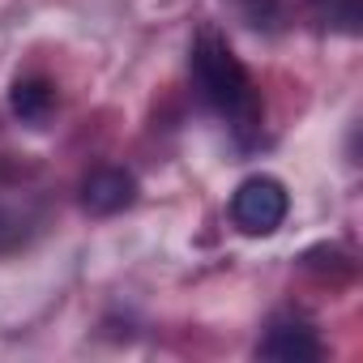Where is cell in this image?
I'll return each instance as SVG.
<instances>
[{
  "mask_svg": "<svg viewBox=\"0 0 363 363\" xmlns=\"http://www.w3.org/2000/svg\"><path fill=\"white\" fill-rule=\"evenodd\" d=\"M137 201V179L124 167H99L82 179V206L94 218H111Z\"/></svg>",
  "mask_w": 363,
  "mask_h": 363,
  "instance_id": "3",
  "label": "cell"
},
{
  "mask_svg": "<svg viewBox=\"0 0 363 363\" xmlns=\"http://www.w3.org/2000/svg\"><path fill=\"white\" fill-rule=\"evenodd\" d=\"M9 111L22 120V124H48L52 120V111H56V90H52V82H43V77H22V82H13V90H9Z\"/></svg>",
  "mask_w": 363,
  "mask_h": 363,
  "instance_id": "5",
  "label": "cell"
},
{
  "mask_svg": "<svg viewBox=\"0 0 363 363\" xmlns=\"http://www.w3.org/2000/svg\"><path fill=\"white\" fill-rule=\"evenodd\" d=\"M240 9H244V18L252 22V26H274L278 18H282V0H240Z\"/></svg>",
  "mask_w": 363,
  "mask_h": 363,
  "instance_id": "7",
  "label": "cell"
},
{
  "mask_svg": "<svg viewBox=\"0 0 363 363\" xmlns=\"http://www.w3.org/2000/svg\"><path fill=\"white\" fill-rule=\"evenodd\" d=\"M308 18L325 30H337V35H359L363 30V5L359 0H308Z\"/></svg>",
  "mask_w": 363,
  "mask_h": 363,
  "instance_id": "6",
  "label": "cell"
},
{
  "mask_svg": "<svg viewBox=\"0 0 363 363\" xmlns=\"http://www.w3.org/2000/svg\"><path fill=\"white\" fill-rule=\"evenodd\" d=\"M286 210H291V197L282 189V179L274 175H248L231 197V223L244 235H274L286 223Z\"/></svg>",
  "mask_w": 363,
  "mask_h": 363,
  "instance_id": "2",
  "label": "cell"
},
{
  "mask_svg": "<svg viewBox=\"0 0 363 363\" xmlns=\"http://www.w3.org/2000/svg\"><path fill=\"white\" fill-rule=\"evenodd\" d=\"M26 240V218L22 214H5L0 210V252H9Z\"/></svg>",
  "mask_w": 363,
  "mask_h": 363,
  "instance_id": "8",
  "label": "cell"
},
{
  "mask_svg": "<svg viewBox=\"0 0 363 363\" xmlns=\"http://www.w3.org/2000/svg\"><path fill=\"white\" fill-rule=\"evenodd\" d=\"M257 354L274 359V363H316L325 354V346H320L312 325H303V320H274L265 329V337L257 342Z\"/></svg>",
  "mask_w": 363,
  "mask_h": 363,
  "instance_id": "4",
  "label": "cell"
},
{
  "mask_svg": "<svg viewBox=\"0 0 363 363\" xmlns=\"http://www.w3.org/2000/svg\"><path fill=\"white\" fill-rule=\"evenodd\" d=\"M193 82L201 90V99L240 133H257L261 128V99H257V86L248 77V69L240 65V56L231 52V43L206 26L197 39H193Z\"/></svg>",
  "mask_w": 363,
  "mask_h": 363,
  "instance_id": "1",
  "label": "cell"
}]
</instances>
